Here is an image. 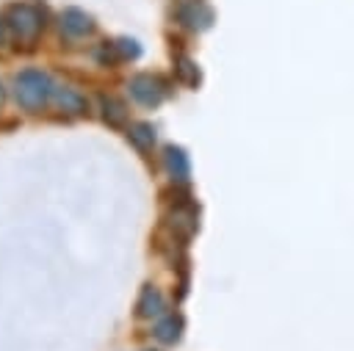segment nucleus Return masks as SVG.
<instances>
[{
    "label": "nucleus",
    "mask_w": 354,
    "mask_h": 351,
    "mask_svg": "<svg viewBox=\"0 0 354 351\" xmlns=\"http://www.w3.org/2000/svg\"><path fill=\"white\" fill-rule=\"evenodd\" d=\"M180 332H183V318L180 315H166L155 326V337L160 343H177L180 340Z\"/></svg>",
    "instance_id": "obj_11"
},
{
    "label": "nucleus",
    "mask_w": 354,
    "mask_h": 351,
    "mask_svg": "<svg viewBox=\"0 0 354 351\" xmlns=\"http://www.w3.org/2000/svg\"><path fill=\"white\" fill-rule=\"evenodd\" d=\"M127 88H130L133 99L141 102V105H147V108L160 105V99H163V94H166L163 83H160L155 75H136V77H130V86H127Z\"/></svg>",
    "instance_id": "obj_3"
},
{
    "label": "nucleus",
    "mask_w": 354,
    "mask_h": 351,
    "mask_svg": "<svg viewBox=\"0 0 354 351\" xmlns=\"http://www.w3.org/2000/svg\"><path fill=\"white\" fill-rule=\"evenodd\" d=\"M6 25H8V33L14 36L17 44L22 47H33L41 28H44V19H41V11L30 3H17L8 8V17H6Z\"/></svg>",
    "instance_id": "obj_2"
},
{
    "label": "nucleus",
    "mask_w": 354,
    "mask_h": 351,
    "mask_svg": "<svg viewBox=\"0 0 354 351\" xmlns=\"http://www.w3.org/2000/svg\"><path fill=\"white\" fill-rule=\"evenodd\" d=\"M141 55V47L136 39H113V41H102L100 50H97V58L100 64L111 66V64H119V61H133Z\"/></svg>",
    "instance_id": "obj_4"
},
{
    "label": "nucleus",
    "mask_w": 354,
    "mask_h": 351,
    "mask_svg": "<svg viewBox=\"0 0 354 351\" xmlns=\"http://www.w3.org/2000/svg\"><path fill=\"white\" fill-rule=\"evenodd\" d=\"M127 138H130V144L136 146V149H149L152 144H155V130H152V124H133L130 130H127Z\"/></svg>",
    "instance_id": "obj_13"
},
{
    "label": "nucleus",
    "mask_w": 354,
    "mask_h": 351,
    "mask_svg": "<svg viewBox=\"0 0 354 351\" xmlns=\"http://www.w3.org/2000/svg\"><path fill=\"white\" fill-rule=\"evenodd\" d=\"M53 102H55V108H61L64 113H72V116L86 113V99H83L75 88H55V91H53Z\"/></svg>",
    "instance_id": "obj_9"
},
{
    "label": "nucleus",
    "mask_w": 354,
    "mask_h": 351,
    "mask_svg": "<svg viewBox=\"0 0 354 351\" xmlns=\"http://www.w3.org/2000/svg\"><path fill=\"white\" fill-rule=\"evenodd\" d=\"M61 30L72 39H80V36H88L94 30V19L80 8H64L61 11Z\"/></svg>",
    "instance_id": "obj_6"
},
{
    "label": "nucleus",
    "mask_w": 354,
    "mask_h": 351,
    "mask_svg": "<svg viewBox=\"0 0 354 351\" xmlns=\"http://www.w3.org/2000/svg\"><path fill=\"white\" fill-rule=\"evenodd\" d=\"M100 105H102V119H105L108 127H124V122H127V108H124L122 99L102 94V97H100Z\"/></svg>",
    "instance_id": "obj_10"
},
{
    "label": "nucleus",
    "mask_w": 354,
    "mask_h": 351,
    "mask_svg": "<svg viewBox=\"0 0 354 351\" xmlns=\"http://www.w3.org/2000/svg\"><path fill=\"white\" fill-rule=\"evenodd\" d=\"M174 72H177V77H180L185 86H196V83H199V69H196V64H194L188 55H180V58L174 61Z\"/></svg>",
    "instance_id": "obj_14"
},
{
    "label": "nucleus",
    "mask_w": 354,
    "mask_h": 351,
    "mask_svg": "<svg viewBox=\"0 0 354 351\" xmlns=\"http://www.w3.org/2000/svg\"><path fill=\"white\" fill-rule=\"evenodd\" d=\"M171 227L174 229H180L185 238L196 229V210L191 207V205H180V207H174V213H171Z\"/></svg>",
    "instance_id": "obj_12"
},
{
    "label": "nucleus",
    "mask_w": 354,
    "mask_h": 351,
    "mask_svg": "<svg viewBox=\"0 0 354 351\" xmlns=\"http://www.w3.org/2000/svg\"><path fill=\"white\" fill-rule=\"evenodd\" d=\"M163 310H166V301H163L160 290H158L155 285H144V290H141V296H138V304H136V312H138L141 318H155V315H160Z\"/></svg>",
    "instance_id": "obj_7"
},
{
    "label": "nucleus",
    "mask_w": 354,
    "mask_h": 351,
    "mask_svg": "<svg viewBox=\"0 0 354 351\" xmlns=\"http://www.w3.org/2000/svg\"><path fill=\"white\" fill-rule=\"evenodd\" d=\"M177 19L191 30H205L213 25V11L202 0H185L177 6Z\"/></svg>",
    "instance_id": "obj_5"
},
{
    "label": "nucleus",
    "mask_w": 354,
    "mask_h": 351,
    "mask_svg": "<svg viewBox=\"0 0 354 351\" xmlns=\"http://www.w3.org/2000/svg\"><path fill=\"white\" fill-rule=\"evenodd\" d=\"M6 39H8V25H6L3 19H0V47L6 44Z\"/></svg>",
    "instance_id": "obj_15"
},
{
    "label": "nucleus",
    "mask_w": 354,
    "mask_h": 351,
    "mask_svg": "<svg viewBox=\"0 0 354 351\" xmlns=\"http://www.w3.org/2000/svg\"><path fill=\"white\" fill-rule=\"evenodd\" d=\"M163 163H166V171L174 177V180H188L191 174V163H188V155L180 149V146H166L163 152Z\"/></svg>",
    "instance_id": "obj_8"
},
{
    "label": "nucleus",
    "mask_w": 354,
    "mask_h": 351,
    "mask_svg": "<svg viewBox=\"0 0 354 351\" xmlns=\"http://www.w3.org/2000/svg\"><path fill=\"white\" fill-rule=\"evenodd\" d=\"M0 105H3V83H0Z\"/></svg>",
    "instance_id": "obj_16"
},
{
    "label": "nucleus",
    "mask_w": 354,
    "mask_h": 351,
    "mask_svg": "<svg viewBox=\"0 0 354 351\" xmlns=\"http://www.w3.org/2000/svg\"><path fill=\"white\" fill-rule=\"evenodd\" d=\"M53 91H55V86H53L50 75L41 72V69H25V72H19V75L14 77L17 102H19L22 108H28V111L41 108V105L53 97Z\"/></svg>",
    "instance_id": "obj_1"
}]
</instances>
